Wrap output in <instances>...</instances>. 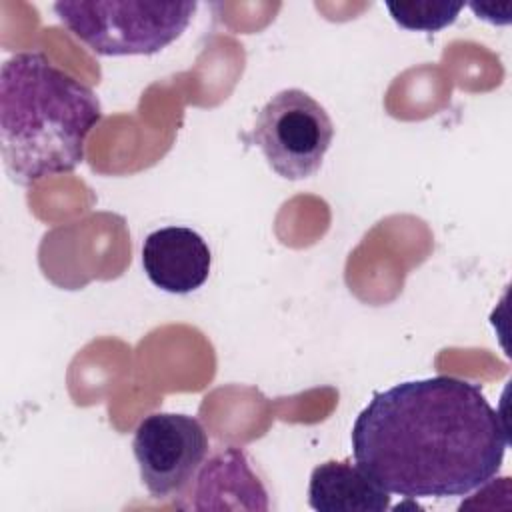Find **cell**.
I'll return each instance as SVG.
<instances>
[{"instance_id":"cell-3","label":"cell","mask_w":512,"mask_h":512,"mask_svg":"<svg viewBox=\"0 0 512 512\" xmlns=\"http://www.w3.org/2000/svg\"><path fill=\"white\" fill-rule=\"evenodd\" d=\"M198 4L144 0H60L58 20L100 56L156 54L188 28Z\"/></svg>"},{"instance_id":"cell-2","label":"cell","mask_w":512,"mask_h":512,"mask_svg":"<svg viewBox=\"0 0 512 512\" xmlns=\"http://www.w3.org/2000/svg\"><path fill=\"white\" fill-rule=\"evenodd\" d=\"M102 120L94 90L42 52H18L0 68V154L20 186L82 164L86 138Z\"/></svg>"},{"instance_id":"cell-8","label":"cell","mask_w":512,"mask_h":512,"mask_svg":"<svg viewBox=\"0 0 512 512\" xmlns=\"http://www.w3.org/2000/svg\"><path fill=\"white\" fill-rule=\"evenodd\" d=\"M386 8L392 20L414 32H438L450 26L464 2H448V0H410V2H386Z\"/></svg>"},{"instance_id":"cell-5","label":"cell","mask_w":512,"mask_h":512,"mask_svg":"<svg viewBox=\"0 0 512 512\" xmlns=\"http://www.w3.org/2000/svg\"><path fill=\"white\" fill-rule=\"evenodd\" d=\"M140 480L154 498L180 492L208 454V436L198 418L176 412L144 416L132 438Z\"/></svg>"},{"instance_id":"cell-1","label":"cell","mask_w":512,"mask_h":512,"mask_svg":"<svg viewBox=\"0 0 512 512\" xmlns=\"http://www.w3.org/2000/svg\"><path fill=\"white\" fill-rule=\"evenodd\" d=\"M350 440L356 464L386 492L450 498L498 474L508 430L480 386L432 376L376 392L356 416Z\"/></svg>"},{"instance_id":"cell-4","label":"cell","mask_w":512,"mask_h":512,"mask_svg":"<svg viewBox=\"0 0 512 512\" xmlns=\"http://www.w3.org/2000/svg\"><path fill=\"white\" fill-rule=\"evenodd\" d=\"M334 124L326 108L300 88L276 92L258 112L250 142L286 180L314 176L332 144Z\"/></svg>"},{"instance_id":"cell-7","label":"cell","mask_w":512,"mask_h":512,"mask_svg":"<svg viewBox=\"0 0 512 512\" xmlns=\"http://www.w3.org/2000/svg\"><path fill=\"white\" fill-rule=\"evenodd\" d=\"M308 504L316 512H384L390 508V492L358 464L328 460L310 474Z\"/></svg>"},{"instance_id":"cell-6","label":"cell","mask_w":512,"mask_h":512,"mask_svg":"<svg viewBox=\"0 0 512 512\" xmlns=\"http://www.w3.org/2000/svg\"><path fill=\"white\" fill-rule=\"evenodd\" d=\"M212 254L206 240L186 226H164L142 244V268L148 280L170 294L198 290L210 274Z\"/></svg>"}]
</instances>
